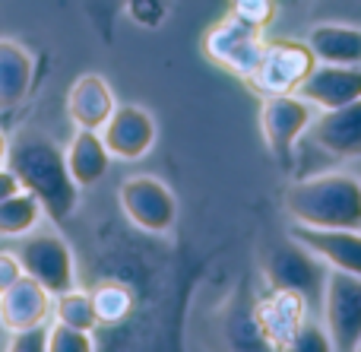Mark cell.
Instances as JSON below:
<instances>
[{"mask_svg": "<svg viewBox=\"0 0 361 352\" xmlns=\"http://www.w3.org/2000/svg\"><path fill=\"white\" fill-rule=\"evenodd\" d=\"M6 165L10 171L19 178L29 194L38 197L44 216L51 222H67L70 216L76 213V203H80V184L70 178L67 159H63V150L48 140L44 133L25 131L19 133L10 143V152H6Z\"/></svg>", "mask_w": 361, "mask_h": 352, "instance_id": "1", "label": "cell"}, {"mask_svg": "<svg viewBox=\"0 0 361 352\" xmlns=\"http://www.w3.org/2000/svg\"><path fill=\"white\" fill-rule=\"evenodd\" d=\"M286 213L314 229H361V178L352 171H324L286 188Z\"/></svg>", "mask_w": 361, "mask_h": 352, "instance_id": "2", "label": "cell"}, {"mask_svg": "<svg viewBox=\"0 0 361 352\" xmlns=\"http://www.w3.org/2000/svg\"><path fill=\"white\" fill-rule=\"evenodd\" d=\"M317 67L311 44L298 42V38H276V42H263V51L250 73L244 76L250 92L260 99L267 95H286L298 92V86L307 80V73Z\"/></svg>", "mask_w": 361, "mask_h": 352, "instance_id": "3", "label": "cell"}, {"mask_svg": "<svg viewBox=\"0 0 361 352\" xmlns=\"http://www.w3.org/2000/svg\"><path fill=\"white\" fill-rule=\"evenodd\" d=\"M311 121H314V105L307 99H301L298 92L267 95L263 99L260 133L269 156L276 159V165L282 171H288L295 165V146L307 133Z\"/></svg>", "mask_w": 361, "mask_h": 352, "instance_id": "4", "label": "cell"}, {"mask_svg": "<svg viewBox=\"0 0 361 352\" xmlns=\"http://www.w3.org/2000/svg\"><path fill=\"white\" fill-rule=\"evenodd\" d=\"M118 203L130 226L149 235H169L178 222V197L162 178L130 175L121 181Z\"/></svg>", "mask_w": 361, "mask_h": 352, "instance_id": "5", "label": "cell"}, {"mask_svg": "<svg viewBox=\"0 0 361 352\" xmlns=\"http://www.w3.org/2000/svg\"><path fill=\"white\" fill-rule=\"evenodd\" d=\"M263 42H267L263 29H257L247 19L228 13V16H222L219 23H212L209 29H206L203 54H206V61L216 63L219 70L244 80V76L250 73V67L257 63V57H260Z\"/></svg>", "mask_w": 361, "mask_h": 352, "instance_id": "6", "label": "cell"}, {"mask_svg": "<svg viewBox=\"0 0 361 352\" xmlns=\"http://www.w3.org/2000/svg\"><path fill=\"white\" fill-rule=\"evenodd\" d=\"M19 260H23V273L44 286L51 296L67 292L76 286V260L70 251L67 238L57 232H35L23 235L16 248Z\"/></svg>", "mask_w": 361, "mask_h": 352, "instance_id": "7", "label": "cell"}, {"mask_svg": "<svg viewBox=\"0 0 361 352\" xmlns=\"http://www.w3.org/2000/svg\"><path fill=\"white\" fill-rule=\"evenodd\" d=\"M324 327L333 349L358 352L361 343V277L326 270L324 279Z\"/></svg>", "mask_w": 361, "mask_h": 352, "instance_id": "8", "label": "cell"}, {"mask_svg": "<svg viewBox=\"0 0 361 352\" xmlns=\"http://www.w3.org/2000/svg\"><path fill=\"white\" fill-rule=\"evenodd\" d=\"M263 277H267L269 289H288L301 292L311 302V296L324 292L326 279V264L320 257H314L301 241H295L288 235L286 241L273 245L263 257Z\"/></svg>", "mask_w": 361, "mask_h": 352, "instance_id": "9", "label": "cell"}, {"mask_svg": "<svg viewBox=\"0 0 361 352\" xmlns=\"http://www.w3.org/2000/svg\"><path fill=\"white\" fill-rule=\"evenodd\" d=\"M102 140H105L111 159L121 162H140L152 152L159 137V127L152 111H146L143 105H118L111 111V118L102 124Z\"/></svg>", "mask_w": 361, "mask_h": 352, "instance_id": "10", "label": "cell"}, {"mask_svg": "<svg viewBox=\"0 0 361 352\" xmlns=\"http://www.w3.org/2000/svg\"><path fill=\"white\" fill-rule=\"evenodd\" d=\"M288 235L324 260L326 270L361 277V229H314L292 222Z\"/></svg>", "mask_w": 361, "mask_h": 352, "instance_id": "11", "label": "cell"}, {"mask_svg": "<svg viewBox=\"0 0 361 352\" xmlns=\"http://www.w3.org/2000/svg\"><path fill=\"white\" fill-rule=\"evenodd\" d=\"M307 305L311 302L301 292L269 289V296H263L254 305V324L260 330V336L273 349H288V340L307 321Z\"/></svg>", "mask_w": 361, "mask_h": 352, "instance_id": "12", "label": "cell"}, {"mask_svg": "<svg viewBox=\"0 0 361 352\" xmlns=\"http://www.w3.org/2000/svg\"><path fill=\"white\" fill-rule=\"evenodd\" d=\"M307 137L333 159H361V99L317 114L307 127Z\"/></svg>", "mask_w": 361, "mask_h": 352, "instance_id": "13", "label": "cell"}, {"mask_svg": "<svg viewBox=\"0 0 361 352\" xmlns=\"http://www.w3.org/2000/svg\"><path fill=\"white\" fill-rule=\"evenodd\" d=\"M298 95L314 108L330 111L361 99V63H320L298 86Z\"/></svg>", "mask_w": 361, "mask_h": 352, "instance_id": "14", "label": "cell"}, {"mask_svg": "<svg viewBox=\"0 0 361 352\" xmlns=\"http://www.w3.org/2000/svg\"><path fill=\"white\" fill-rule=\"evenodd\" d=\"M51 302H54V296H51L38 279L23 273L10 289L0 292V330L16 334V330H23V327L44 324L51 315Z\"/></svg>", "mask_w": 361, "mask_h": 352, "instance_id": "15", "label": "cell"}, {"mask_svg": "<svg viewBox=\"0 0 361 352\" xmlns=\"http://www.w3.org/2000/svg\"><path fill=\"white\" fill-rule=\"evenodd\" d=\"M118 108L111 83L102 73H80L67 89V118L73 127H89V131H102L111 111Z\"/></svg>", "mask_w": 361, "mask_h": 352, "instance_id": "16", "label": "cell"}, {"mask_svg": "<svg viewBox=\"0 0 361 352\" xmlns=\"http://www.w3.org/2000/svg\"><path fill=\"white\" fill-rule=\"evenodd\" d=\"M35 80V57L16 38H0V114L23 105Z\"/></svg>", "mask_w": 361, "mask_h": 352, "instance_id": "17", "label": "cell"}, {"mask_svg": "<svg viewBox=\"0 0 361 352\" xmlns=\"http://www.w3.org/2000/svg\"><path fill=\"white\" fill-rule=\"evenodd\" d=\"M67 159L70 178H73L80 188H92L102 178L108 175V165H111V152H108L105 140L99 131H89V127H76L73 140L63 150Z\"/></svg>", "mask_w": 361, "mask_h": 352, "instance_id": "18", "label": "cell"}, {"mask_svg": "<svg viewBox=\"0 0 361 352\" xmlns=\"http://www.w3.org/2000/svg\"><path fill=\"white\" fill-rule=\"evenodd\" d=\"M320 63H361V29L343 23H320L305 38Z\"/></svg>", "mask_w": 361, "mask_h": 352, "instance_id": "19", "label": "cell"}, {"mask_svg": "<svg viewBox=\"0 0 361 352\" xmlns=\"http://www.w3.org/2000/svg\"><path fill=\"white\" fill-rule=\"evenodd\" d=\"M44 210L35 194L29 190H16L13 197L0 200V238H23L42 222Z\"/></svg>", "mask_w": 361, "mask_h": 352, "instance_id": "20", "label": "cell"}, {"mask_svg": "<svg viewBox=\"0 0 361 352\" xmlns=\"http://www.w3.org/2000/svg\"><path fill=\"white\" fill-rule=\"evenodd\" d=\"M51 311H54V321H63V324H70V327H80V330L99 327L92 292H82V289H76V286L67 292H57L54 302H51Z\"/></svg>", "mask_w": 361, "mask_h": 352, "instance_id": "21", "label": "cell"}, {"mask_svg": "<svg viewBox=\"0 0 361 352\" xmlns=\"http://www.w3.org/2000/svg\"><path fill=\"white\" fill-rule=\"evenodd\" d=\"M92 305L95 315H99V324H121L133 311V292L124 283L108 279V283L92 289Z\"/></svg>", "mask_w": 361, "mask_h": 352, "instance_id": "22", "label": "cell"}, {"mask_svg": "<svg viewBox=\"0 0 361 352\" xmlns=\"http://www.w3.org/2000/svg\"><path fill=\"white\" fill-rule=\"evenodd\" d=\"M48 349L51 352H92L95 349L92 330H80L63 321H54L48 330Z\"/></svg>", "mask_w": 361, "mask_h": 352, "instance_id": "23", "label": "cell"}, {"mask_svg": "<svg viewBox=\"0 0 361 352\" xmlns=\"http://www.w3.org/2000/svg\"><path fill=\"white\" fill-rule=\"evenodd\" d=\"M288 352H333V340L324 324L305 321L298 327V334L288 340Z\"/></svg>", "mask_w": 361, "mask_h": 352, "instance_id": "24", "label": "cell"}, {"mask_svg": "<svg viewBox=\"0 0 361 352\" xmlns=\"http://www.w3.org/2000/svg\"><path fill=\"white\" fill-rule=\"evenodd\" d=\"M231 13L241 19H247L250 25L257 29H267L269 23L276 19V0H228Z\"/></svg>", "mask_w": 361, "mask_h": 352, "instance_id": "25", "label": "cell"}, {"mask_svg": "<svg viewBox=\"0 0 361 352\" xmlns=\"http://www.w3.org/2000/svg\"><path fill=\"white\" fill-rule=\"evenodd\" d=\"M48 321L35 324V327H23L16 334H10V343L6 349L13 352H48Z\"/></svg>", "mask_w": 361, "mask_h": 352, "instance_id": "26", "label": "cell"}, {"mask_svg": "<svg viewBox=\"0 0 361 352\" xmlns=\"http://www.w3.org/2000/svg\"><path fill=\"white\" fill-rule=\"evenodd\" d=\"M127 10H130L133 23H140L143 29H156L165 19V0H127Z\"/></svg>", "mask_w": 361, "mask_h": 352, "instance_id": "27", "label": "cell"}, {"mask_svg": "<svg viewBox=\"0 0 361 352\" xmlns=\"http://www.w3.org/2000/svg\"><path fill=\"white\" fill-rule=\"evenodd\" d=\"M19 277H23V260H19V254L0 248V292L10 289Z\"/></svg>", "mask_w": 361, "mask_h": 352, "instance_id": "28", "label": "cell"}, {"mask_svg": "<svg viewBox=\"0 0 361 352\" xmlns=\"http://www.w3.org/2000/svg\"><path fill=\"white\" fill-rule=\"evenodd\" d=\"M16 190H23V184H19V178L10 171V165H0V200H6V197H13Z\"/></svg>", "mask_w": 361, "mask_h": 352, "instance_id": "29", "label": "cell"}, {"mask_svg": "<svg viewBox=\"0 0 361 352\" xmlns=\"http://www.w3.org/2000/svg\"><path fill=\"white\" fill-rule=\"evenodd\" d=\"M6 152H10V140H6V133L0 131V165H6Z\"/></svg>", "mask_w": 361, "mask_h": 352, "instance_id": "30", "label": "cell"}, {"mask_svg": "<svg viewBox=\"0 0 361 352\" xmlns=\"http://www.w3.org/2000/svg\"><path fill=\"white\" fill-rule=\"evenodd\" d=\"M358 352H361V343H358Z\"/></svg>", "mask_w": 361, "mask_h": 352, "instance_id": "31", "label": "cell"}]
</instances>
